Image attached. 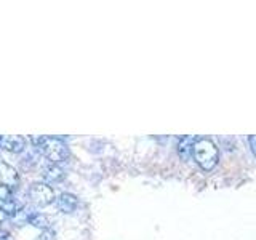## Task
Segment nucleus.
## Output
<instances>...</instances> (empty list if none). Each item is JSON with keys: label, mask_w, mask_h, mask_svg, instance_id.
<instances>
[{"label": "nucleus", "mask_w": 256, "mask_h": 240, "mask_svg": "<svg viewBox=\"0 0 256 240\" xmlns=\"http://www.w3.org/2000/svg\"><path fill=\"white\" fill-rule=\"evenodd\" d=\"M32 142L37 150L42 154L52 165H58L69 157V148L60 138L46 136V138H32Z\"/></svg>", "instance_id": "nucleus-1"}, {"label": "nucleus", "mask_w": 256, "mask_h": 240, "mask_svg": "<svg viewBox=\"0 0 256 240\" xmlns=\"http://www.w3.org/2000/svg\"><path fill=\"white\" fill-rule=\"evenodd\" d=\"M192 157L197 162V165L205 172H210L216 166L220 158L218 146L208 138H197L192 144Z\"/></svg>", "instance_id": "nucleus-2"}, {"label": "nucleus", "mask_w": 256, "mask_h": 240, "mask_svg": "<svg viewBox=\"0 0 256 240\" xmlns=\"http://www.w3.org/2000/svg\"><path fill=\"white\" fill-rule=\"evenodd\" d=\"M29 198L32 205L46 206L54 200V190L46 182H36L29 188Z\"/></svg>", "instance_id": "nucleus-3"}, {"label": "nucleus", "mask_w": 256, "mask_h": 240, "mask_svg": "<svg viewBox=\"0 0 256 240\" xmlns=\"http://www.w3.org/2000/svg\"><path fill=\"white\" fill-rule=\"evenodd\" d=\"M0 148L13 152V154H20L26 148V140L20 134H2L0 136Z\"/></svg>", "instance_id": "nucleus-4"}, {"label": "nucleus", "mask_w": 256, "mask_h": 240, "mask_svg": "<svg viewBox=\"0 0 256 240\" xmlns=\"http://www.w3.org/2000/svg\"><path fill=\"white\" fill-rule=\"evenodd\" d=\"M78 205V198L74 194H69V192H64L58 198H56V206L58 210L62 213H72Z\"/></svg>", "instance_id": "nucleus-5"}, {"label": "nucleus", "mask_w": 256, "mask_h": 240, "mask_svg": "<svg viewBox=\"0 0 256 240\" xmlns=\"http://www.w3.org/2000/svg\"><path fill=\"white\" fill-rule=\"evenodd\" d=\"M42 176H44V180L46 181V184H56V182H61L64 180L66 173H64V170L60 165H50V166H46L44 170Z\"/></svg>", "instance_id": "nucleus-6"}, {"label": "nucleus", "mask_w": 256, "mask_h": 240, "mask_svg": "<svg viewBox=\"0 0 256 240\" xmlns=\"http://www.w3.org/2000/svg\"><path fill=\"white\" fill-rule=\"evenodd\" d=\"M34 214H36V213L32 212V208H30V206H22V208H20V210L12 216L10 220L16 224V226H22V224H29V220H30Z\"/></svg>", "instance_id": "nucleus-7"}, {"label": "nucleus", "mask_w": 256, "mask_h": 240, "mask_svg": "<svg viewBox=\"0 0 256 240\" xmlns=\"http://www.w3.org/2000/svg\"><path fill=\"white\" fill-rule=\"evenodd\" d=\"M196 140H197L196 136H184V138L180 140L178 152L184 160H188L192 156V144L196 142Z\"/></svg>", "instance_id": "nucleus-8"}, {"label": "nucleus", "mask_w": 256, "mask_h": 240, "mask_svg": "<svg viewBox=\"0 0 256 240\" xmlns=\"http://www.w3.org/2000/svg\"><path fill=\"white\" fill-rule=\"evenodd\" d=\"M29 224L30 226H34V228H38V229H48L50 228V220L46 218L45 214H42V213H36L32 218L29 220Z\"/></svg>", "instance_id": "nucleus-9"}, {"label": "nucleus", "mask_w": 256, "mask_h": 240, "mask_svg": "<svg viewBox=\"0 0 256 240\" xmlns=\"http://www.w3.org/2000/svg\"><path fill=\"white\" fill-rule=\"evenodd\" d=\"M2 208H4V212L8 214V218H12V216L20 210V206L16 205V202H14L13 198H12V200H8V202H4Z\"/></svg>", "instance_id": "nucleus-10"}, {"label": "nucleus", "mask_w": 256, "mask_h": 240, "mask_svg": "<svg viewBox=\"0 0 256 240\" xmlns=\"http://www.w3.org/2000/svg\"><path fill=\"white\" fill-rule=\"evenodd\" d=\"M13 189L5 186V184H0V200L2 202H8V200H12L13 197Z\"/></svg>", "instance_id": "nucleus-11"}, {"label": "nucleus", "mask_w": 256, "mask_h": 240, "mask_svg": "<svg viewBox=\"0 0 256 240\" xmlns=\"http://www.w3.org/2000/svg\"><path fill=\"white\" fill-rule=\"evenodd\" d=\"M37 240H56V234H54V230H52L50 228H48L37 237Z\"/></svg>", "instance_id": "nucleus-12"}, {"label": "nucleus", "mask_w": 256, "mask_h": 240, "mask_svg": "<svg viewBox=\"0 0 256 240\" xmlns=\"http://www.w3.org/2000/svg\"><path fill=\"white\" fill-rule=\"evenodd\" d=\"M248 142H250V148L253 150V154L256 156V134H252L250 138H248Z\"/></svg>", "instance_id": "nucleus-13"}, {"label": "nucleus", "mask_w": 256, "mask_h": 240, "mask_svg": "<svg viewBox=\"0 0 256 240\" xmlns=\"http://www.w3.org/2000/svg\"><path fill=\"white\" fill-rule=\"evenodd\" d=\"M8 220V214L4 212V208L2 206H0V224H4L5 221Z\"/></svg>", "instance_id": "nucleus-14"}, {"label": "nucleus", "mask_w": 256, "mask_h": 240, "mask_svg": "<svg viewBox=\"0 0 256 240\" xmlns=\"http://www.w3.org/2000/svg\"><path fill=\"white\" fill-rule=\"evenodd\" d=\"M2 240H6V238H2Z\"/></svg>", "instance_id": "nucleus-15"}, {"label": "nucleus", "mask_w": 256, "mask_h": 240, "mask_svg": "<svg viewBox=\"0 0 256 240\" xmlns=\"http://www.w3.org/2000/svg\"><path fill=\"white\" fill-rule=\"evenodd\" d=\"M0 240H2V238H0Z\"/></svg>", "instance_id": "nucleus-16"}]
</instances>
